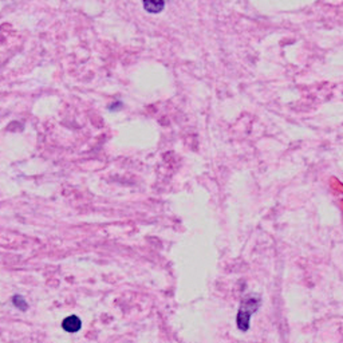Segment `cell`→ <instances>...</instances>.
Listing matches in <instances>:
<instances>
[{"label": "cell", "instance_id": "obj_2", "mask_svg": "<svg viewBox=\"0 0 343 343\" xmlns=\"http://www.w3.org/2000/svg\"><path fill=\"white\" fill-rule=\"evenodd\" d=\"M62 327H63L67 333H78L79 330L82 327V322L81 319L78 316H75V315H70L67 318L64 319L63 323H62Z\"/></svg>", "mask_w": 343, "mask_h": 343}, {"label": "cell", "instance_id": "obj_4", "mask_svg": "<svg viewBox=\"0 0 343 343\" xmlns=\"http://www.w3.org/2000/svg\"><path fill=\"white\" fill-rule=\"evenodd\" d=\"M12 303H14L15 306L19 308V310H21V311H25V310H27V308H29V306H27V303H26L25 299H23L21 296H19V295L14 296V299H12Z\"/></svg>", "mask_w": 343, "mask_h": 343}, {"label": "cell", "instance_id": "obj_3", "mask_svg": "<svg viewBox=\"0 0 343 343\" xmlns=\"http://www.w3.org/2000/svg\"><path fill=\"white\" fill-rule=\"evenodd\" d=\"M144 2V7L150 14H158L165 7L167 0H142Z\"/></svg>", "mask_w": 343, "mask_h": 343}, {"label": "cell", "instance_id": "obj_1", "mask_svg": "<svg viewBox=\"0 0 343 343\" xmlns=\"http://www.w3.org/2000/svg\"><path fill=\"white\" fill-rule=\"evenodd\" d=\"M259 304L260 301L259 298L256 296H248L243 303H241V307L237 312V327L241 330V331H247L249 329V319H251V315L256 311L259 308Z\"/></svg>", "mask_w": 343, "mask_h": 343}]
</instances>
